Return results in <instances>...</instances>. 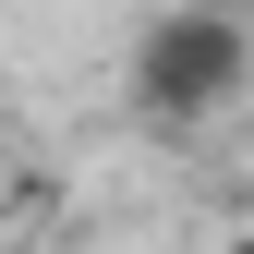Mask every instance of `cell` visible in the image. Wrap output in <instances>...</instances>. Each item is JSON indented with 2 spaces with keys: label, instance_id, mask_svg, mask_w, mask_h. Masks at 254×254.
I'll return each instance as SVG.
<instances>
[{
  "label": "cell",
  "instance_id": "1",
  "mask_svg": "<svg viewBox=\"0 0 254 254\" xmlns=\"http://www.w3.org/2000/svg\"><path fill=\"white\" fill-rule=\"evenodd\" d=\"M242 85H254V24L230 0H170L121 49V97H133L145 133H194V121L242 109Z\"/></svg>",
  "mask_w": 254,
  "mask_h": 254
},
{
  "label": "cell",
  "instance_id": "2",
  "mask_svg": "<svg viewBox=\"0 0 254 254\" xmlns=\"http://www.w3.org/2000/svg\"><path fill=\"white\" fill-rule=\"evenodd\" d=\"M12 170H24V145H12V121H0V182H12Z\"/></svg>",
  "mask_w": 254,
  "mask_h": 254
},
{
  "label": "cell",
  "instance_id": "3",
  "mask_svg": "<svg viewBox=\"0 0 254 254\" xmlns=\"http://www.w3.org/2000/svg\"><path fill=\"white\" fill-rule=\"evenodd\" d=\"M218 254H254V218H242V230H230V242H218Z\"/></svg>",
  "mask_w": 254,
  "mask_h": 254
},
{
  "label": "cell",
  "instance_id": "4",
  "mask_svg": "<svg viewBox=\"0 0 254 254\" xmlns=\"http://www.w3.org/2000/svg\"><path fill=\"white\" fill-rule=\"evenodd\" d=\"M230 12H242V24H254V0H230Z\"/></svg>",
  "mask_w": 254,
  "mask_h": 254
}]
</instances>
